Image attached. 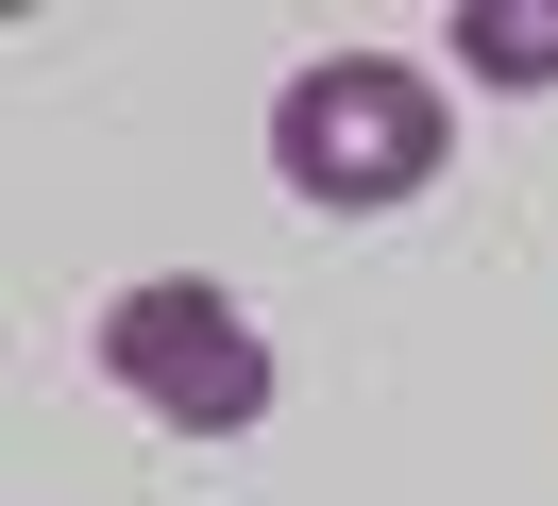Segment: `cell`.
<instances>
[{
    "label": "cell",
    "mask_w": 558,
    "mask_h": 506,
    "mask_svg": "<svg viewBox=\"0 0 558 506\" xmlns=\"http://www.w3.org/2000/svg\"><path fill=\"white\" fill-rule=\"evenodd\" d=\"M440 51L457 67H474V85H558V0H457V17H440Z\"/></svg>",
    "instance_id": "3957f363"
},
{
    "label": "cell",
    "mask_w": 558,
    "mask_h": 506,
    "mask_svg": "<svg viewBox=\"0 0 558 506\" xmlns=\"http://www.w3.org/2000/svg\"><path fill=\"white\" fill-rule=\"evenodd\" d=\"M102 388L153 405L170 439H254L271 422V337H254L238 287H204V270H153V287L102 304Z\"/></svg>",
    "instance_id": "7a4b0ae2"
},
{
    "label": "cell",
    "mask_w": 558,
    "mask_h": 506,
    "mask_svg": "<svg viewBox=\"0 0 558 506\" xmlns=\"http://www.w3.org/2000/svg\"><path fill=\"white\" fill-rule=\"evenodd\" d=\"M271 169L288 202H322V220H389V202L440 186V85L389 51H322L271 85Z\"/></svg>",
    "instance_id": "6da1fadb"
}]
</instances>
